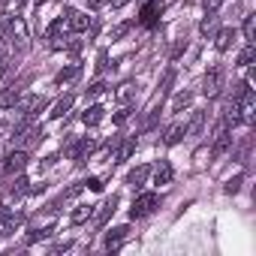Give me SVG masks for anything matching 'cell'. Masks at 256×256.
<instances>
[{
	"label": "cell",
	"instance_id": "20",
	"mask_svg": "<svg viewBox=\"0 0 256 256\" xmlns=\"http://www.w3.org/2000/svg\"><path fill=\"white\" fill-rule=\"evenodd\" d=\"M202 126H205V112H193L190 124L184 126V136H199V133H202Z\"/></svg>",
	"mask_w": 256,
	"mask_h": 256
},
{
	"label": "cell",
	"instance_id": "13",
	"mask_svg": "<svg viewBox=\"0 0 256 256\" xmlns=\"http://www.w3.org/2000/svg\"><path fill=\"white\" fill-rule=\"evenodd\" d=\"M96 208H100V211H96V214H90V217H94V223H96V226H102V223L114 214V208H118V196L106 199V202H102V205H96Z\"/></svg>",
	"mask_w": 256,
	"mask_h": 256
},
{
	"label": "cell",
	"instance_id": "40",
	"mask_svg": "<svg viewBox=\"0 0 256 256\" xmlns=\"http://www.w3.org/2000/svg\"><path fill=\"white\" fill-rule=\"evenodd\" d=\"M64 48H66V52H72V54H78V52H82V40H76V36H72Z\"/></svg>",
	"mask_w": 256,
	"mask_h": 256
},
{
	"label": "cell",
	"instance_id": "45",
	"mask_svg": "<svg viewBox=\"0 0 256 256\" xmlns=\"http://www.w3.org/2000/svg\"><path fill=\"white\" fill-rule=\"evenodd\" d=\"M108 4H112L114 10H120V6H126V4H130V0H108Z\"/></svg>",
	"mask_w": 256,
	"mask_h": 256
},
{
	"label": "cell",
	"instance_id": "31",
	"mask_svg": "<svg viewBox=\"0 0 256 256\" xmlns=\"http://www.w3.org/2000/svg\"><path fill=\"white\" fill-rule=\"evenodd\" d=\"M106 90H108V84H106L102 78H96V82H94V84L88 88V100H94V96H102Z\"/></svg>",
	"mask_w": 256,
	"mask_h": 256
},
{
	"label": "cell",
	"instance_id": "30",
	"mask_svg": "<svg viewBox=\"0 0 256 256\" xmlns=\"http://www.w3.org/2000/svg\"><path fill=\"white\" fill-rule=\"evenodd\" d=\"M52 232H54V226H46V229H30V232H28V244L42 241V238H52Z\"/></svg>",
	"mask_w": 256,
	"mask_h": 256
},
{
	"label": "cell",
	"instance_id": "7",
	"mask_svg": "<svg viewBox=\"0 0 256 256\" xmlns=\"http://www.w3.org/2000/svg\"><path fill=\"white\" fill-rule=\"evenodd\" d=\"M64 30H66V22H64V18H58V22H52V24H48L46 40H48V46H52V48H64V46H66Z\"/></svg>",
	"mask_w": 256,
	"mask_h": 256
},
{
	"label": "cell",
	"instance_id": "41",
	"mask_svg": "<svg viewBox=\"0 0 256 256\" xmlns=\"http://www.w3.org/2000/svg\"><path fill=\"white\" fill-rule=\"evenodd\" d=\"M6 70H10V54H4V52H0V78L6 76Z\"/></svg>",
	"mask_w": 256,
	"mask_h": 256
},
{
	"label": "cell",
	"instance_id": "21",
	"mask_svg": "<svg viewBox=\"0 0 256 256\" xmlns=\"http://www.w3.org/2000/svg\"><path fill=\"white\" fill-rule=\"evenodd\" d=\"M181 139H184V124H169L166 133H163V142L166 145H178Z\"/></svg>",
	"mask_w": 256,
	"mask_h": 256
},
{
	"label": "cell",
	"instance_id": "28",
	"mask_svg": "<svg viewBox=\"0 0 256 256\" xmlns=\"http://www.w3.org/2000/svg\"><path fill=\"white\" fill-rule=\"evenodd\" d=\"M253 58H256V46H253V42H247V46H244V52L238 54V66H250V64H253Z\"/></svg>",
	"mask_w": 256,
	"mask_h": 256
},
{
	"label": "cell",
	"instance_id": "33",
	"mask_svg": "<svg viewBox=\"0 0 256 256\" xmlns=\"http://www.w3.org/2000/svg\"><path fill=\"white\" fill-rule=\"evenodd\" d=\"M247 90H250V84H247V82H235V84H232V96H229V100H235V102H238Z\"/></svg>",
	"mask_w": 256,
	"mask_h": 256
},
{
	"label": "cell",
	"instance_id": "46",
	"mask_svg": "<svg viewBox=\"0 0 256 256\" xmlns=\"http://www.w3.org/2000/svg\"><path fill=\"white\" fill-rule=\"evenodd\" d=\"M6 214H10V208H6V205H0V223L6 220Z\"/></svg>",
	"mask_w": 256,
	"mask_h": 256
},
{
	"label": "cell",
	"instance_id": "29",
	"mask_svg": "<svg viewBox=\"0 0 256 256\" xmlns=\"http://www.w3.org/2000/svg\"><path fill=\"white\" fill-rule=\"evenodd\" d=\"M172 82H175V66H169L166 76H163V84H160V102H163V96L172 90Z\"/></svg>",
	"mask_w": 256,
	"mask_h": 256
},
{
	"label": "cell",
	"instance_id": "19",
	"mask_svg": "<svg viewBox=\"0 0 256 256\" xmlns=\"http://www.w3.org/2000/svg\"><path fill=\"white\" fill-rule=\"evenodd\" d=\"M114 96H118V102H120V106H130V102H133V96H136V84H133V82H124V84L114 90Z\"/></svg>",
	"mask_w": 256,
	"mask_h": 256
},
{
	"label": "cell",
	"instance_id": "8",
	"mask_svg": "<svg viewBox=\"0 0 256 256\" xmlns=\"http://www.w3.org/2000/svg\"><path fill=\"white\" fill-rule=\"evenodd\" d=\"M94 148H96V142L90 139V136H84L82 142H76V145H70V157L76 160V163H84L90 154H94Z\"/></svg>",
	"mask_w": 256,
	"mask_h": 256
},
{
	"label": "cell",
	"instance_id": "11",
	"mask_svg": "<svg viewBox=\"0 0 256 256\" xmlns=\"http://www.w3.org/2000/svg\"><path fill=\"white\" fill-rule=\"evenodd\" d=\"M78 76H82V66H78V64H70V66H64V70L54 76V84H58V88H66V84L78 82Z\"/></svg>",
	"mask_w": 256,
	"mask_h": 256
},
{
	"label": "cell",
	"instance_id": "39",
	"mask_svg": "<svg viewBox=\"0 0 256 256\" xmlns=\"http://www.w3.org/2000/svg\"><path fill=\"white\" fill-rule=\"evenodd\" d=\"M220 4H223V0H202L205 12H217V10H220Z\"/></svg>",
	"mask_w": 256,
	"mask_h": 256
},
{
	"label": "cell",
	"instance_id": "15",
	"mask_svg": "<svg viewBox=\"0 0 256 256\" xmlns=\"http://www.w3.org/2000/svg\"><path fill=\"white\" fill-rule=\"evenodd\" d=\"M66 28H70L72 34L88 30V16H82L78 10H66Z\"/></svg>",
	"mask_w": 256,
	"mask_h": 256
},
{
	"label": "cell",
	"instance_id": "25",
	"mask_svg": "<svg viewBox=\"0 0 256 256\" xmlns=\"http://www.w3.org/2000/svg\"><path fill=\"white\" fill-rule=\"evenodd\" d=\"M72 102H76V96L72 94H66V96H60L58 102H54V108H52V118H64L70 108H72Z\"/></svg>",
	"mask_w": 256,
	"mask_h": 256
},
{
	"label": "cell",
	"instance_id": "5",
	"mask_svg": "<svg viewBox=\"0 0 256 256\" xmlns=\"http://www.w3.org/2000/svg\"><path fill=\"white\" fill-rule=\"evenodd\" d=\"M163 10H166L163 0H148V4L142 6V12H139V24H142V28H157Z\"/></svg>",
	"mask_w": 256,
	"mask_h": 256
},
{
	"label": "cell",
	"instance_id": "47",
	"mask_svg": "<svg viewBox=\"0 0 256 256\" xmlns=\"http://www.w3.org/2000/svg\"><path fill=\"white\" fill-rule=\"evenodd\" d=\"M36 4H46V0H36Z\"/></svg>",
	"mask_w": 256,
	"mask_h": 256
},
{
	"label": "cell",
	"instance_id": "17",
	"mask_svg": "<svg viewBox=\"0 0 256 256\" xmlns=\"http://www.w3.org/2000/svg\"><path fill=\"white\" fill-rule=\"evenodd\" d=\"M232 42H235V30H232V28H220V30L214 34V46H217V52H229Z\"/></svg>",
	"mask_w": 256,
	"mask_h": 256
},
{
	"label": "cell",
	"instance_id": "18",
	"mask_svg": "<svg viewBox=\"0 0 256 256\" xmlns=\"http://www.w3.org/2000/svg\"><path fill=\"white\" fill-rule=\"evenodd\" d=\"M217 30H220V18H217V16H214V12H208V16H205V18H202V24H199V34H202V36H208V40H211V36H214V34H217Z\"/></svg>",
	"mask_w": 256,
	"mask_h": 256
},
{
	"label": "cell",
	"instance_id": "22",
	"mask_svg": "<svg viewBox=\"0 0 256 256\" xmlns=\"http://www.w3.org/2000/svg\"><path fill=\"white\" fill-rule=\"evenodd\" d=\"M223 120H226L229 126L241 124V112H238V102H235V100H226V106H223Z\"/></svg>",
	"mask_w": 256,
	"mask_h": 256
},
{
	"label": "cell",
	"instance_id": "36",
	"mask_svg": "<svg viewBox=\"0 0 256 256\" xmlns=\"http://www.w3.org/2000/svg\"><path fill=\"white\" fill-rule=\"evenodd\" d=\"M184 48H187V40H178V42H175V48H172V54H169V58H172V60H178V58H181V54H184Z\"/></svg>",
	"mask_w": 256,
	"mask_h": 256
},
{
	"label": "cell",
	"instance_id": "12",
	"mask_svg": "<svg viewBox=\"0 0 256 256\" xmlns=\"http://www.w3.org/2000/svg\"><path fill=\"white\" fill-rule=\"evenodd\" d=\"M148 178H151V166H136L130 175H126V184H130L133 190H142Z\"/></svg>",
	"mask_w": 256,
	"mask_h": 256
},
{
	"label": "cell",
	"instance_id": "6",
	"mask_svg": "<svg viewBox=\"0 0 256 256\" xmlns=\"http://www.w3.org/2000/svg\"><path fill=\"white\" fill-rule=\"evenodd\" d=\"M28 151L24 148H16V151H10L6 157H4V172L6 175H16V172H24V166H28Z\"/></svg>",
	"mask_w": 256,
	"mask_h": 256
},
{
	"label": "cell",
	"instance_id": "27",
	"mask_svg": "<svg viewBox=\"0 0 256 256\" xmlns=\"http://www.w3.org/2000/svg\"><path fill=\"white\" fill-rule=\"evenodd\" d=\"M90 214H94V208H90V205H78V208H76V211L70 214V220H72V223L78 226V223H84V220H90Z\"/></svg>",
	"mask_w": 256,
	"mask_h": 256
},
{
	"label": "cell",
	"instance_id": "35",
	"mask_svg": "<svg viewBox=\"0 0 256 256\" xmlns=\"http://www.w3.org/2000/svg\"><path fill=\"white\" fill-rule=\"evenodd\" d=\"M253 28H256V18L247 16V18H244V40H247V42H253Z\"/></svg>",
	"mask_w": 256,
	"mask_h": 256
},
{
	"label": "cell",
	"instance_id": "34",
	"mask_svg": "<svg viewBox=\"0 0 256 256\" xmlns=\"http://www.w3.org/2000/svg\"><path fill=\"white\" fill-rule=\"evenodd\" d=\"M241 184H244V178H241V175H235V178H229V181H226V193H229V196H235V193L241 190Z\"/></svg>",
	"mask_w": 256,
	"mask_h": 256
},
{
	"label": "cell",
	"instance_id": "14",
	"mask_svg": "<svg viewBox=\"0 0 256 256\" xmlns=\"http://www.w3.org/2000/svg\"><path fill=\"white\" fill-rule=\"evenodd\" d=\"M136 151V139H124L118 142V151H112V163H124V160H130V154Z\"/></svg>",
	"mask_w": 256,
	"mask_h": 256
},
{
	"label": "cell",
	"instance_id": "1",
	"mask_svg": "<svg viewBox=\"0 0 256 256\" xmlns=\"http://www.w3.org/2000/svg\"><path fill=\"white\" fill-rule=\"evenodd\" d=\"M160 202H163L160 193H142V196L133 202V208H130V220H142V217L154 214V211L160 208Z\"/></svg>",
	"mask_w": 256,
	"mask_h": 256
},
{
	"label": "cell",
	"instance_id": "3",
	"mask_svg": "<svg viewBox=\"0 0 256 256\" xmlns=\"http://www.w3.org/2000/svg\"><path fill=\"white\" fill-rule=\"evenodd\" d=\"M223 78H226L223 66H211V70L205 72V78H202V94H205L208 100L220 96V94H223Z\"/></svg>",
	"mask_w": 256,
	"mask_h": 256
},
{
	"label": "cell",
	"instance_id": "9",
	"mask_svg": "<svg viewBox=\"0 0 256 256\" xmlns=\"http://www.w3.org/2000/svg\"><path fill=\"white\" fill-rule=\"evenodd\" d=\"M126 238H130V226H118V229L106 232V250H120Z\"/></svg>",
	"mask_w": 256,
	"mask_h": 256
},
{
	"label": "cell",
	"instance_id": "37",
	"mask_svg": "<svg viewBox=\"0 0 256 256\" xmlns=\"http://www.w3.org/2000/svg\"><path fill=\"white\" fill-rule=\"evenodd\" d=\"M96 70H100V72L108 70V52H100V54H96Z\"/></svg>",
	"mask_w": 256,
	"mask_h": 256
},
{
	"label": "cell",
	"instance_id": "16",
	"mask_svg": "<svg viewBox=\"0 0 256 256\" xmlns=\"http://www.w3.org/2000/svg\"><path fill=\"white\" fill-rule=\"evenodd\" d=\"M151 175H154V184H172V178H175V172H172V166H169L166 160H160V163L151 169Z\"/></svg>",
	"mask_w": 256,
	"mask_h": 256
},
{
	"label": "cell",
	"instance_id": "2",
	"mask_svg": "<svg viewBox=\"0 0 256 256\" xmlns=\"http://www.w3.org/2000/svg\"><path fill=\"white\" fill-rule=\"evenodd\" d=\"M6 34V40H10V46L16 48V52H28V24L22 22V18H10V24L4 28Z\"/></svg>",
	"mask_w": 256,
	"mask_h": 256
},
{
	"label": "cell",
	"instance_id": "4",
	"mask_svg": "<svg viewBox=\"0 0 256 256\" xmlns=\"http://www.w3.org/2000/svg\"><path fill=\"white\" fill-rule=\"evenodd\" d=\"M12 108L18 112V118H34L36 112H42V108H46V96H34V94L22 96V94H18V100H16V106H12Z\"/></svg>",
	"mask_w": 256,
	"mask_h": 256
},
{
	"label": "cell",
	"instance_id": "26",
	"mask_svg": "<svg viewBox=\"0 0 256 256\" xmlns=\"http://www.w3.org/2000/svg\"><path fill=\"white\" fill-rule=\"evenodd\" d=\"M190 102H193V94H190V90H181V94H175V100H172V112H184Z\"/></svg>",
	"mask_w": 256,
	"mask_h": 256
},
{
	"label": "cell",
	"instance_id": "23",
	"mask_svg": "<svg viewBox=\"0 0 256 256\" xmlns=\"http://www.w3.org/2000/svg\"><path fill=\"white\" fill-rule=\"evenodd\" d=\"M102 114H106V108H102V106H88V108H84V114H82V120H84L88 126H96V124L102 120Z\"/></svg>",
	"mask_w": 256,
	"mask_h": 256
},
{
	"label": "cell",
	"instance_id": "24",
	"mask_svg": "<svg viewBox=\"0 0 256 256\" xmlns=\"http://www.w3.org/2000/svg\"><path fill=\"white\" fill-rule=\"evenodd\" d=\"M18 94H22V84L6 88L4 94H0V108H12V106H16V100H18Z\"/></svg>",
	"mask_w": 256,
	"mask_h": 256
},
{
	"label": "cell",
	"instance_id": "43",
	"mask_svg": "<svg viewBox=\"0 0 256 256\" xmlns=\"http://www.w3.org/2000/svg\"><path fill=\"white\" fill-rule=\"evenodd\" d=\"M106 4H108V0H88V6H90V10H102Z\"/></svg>",
	"mask_w": 256,
	"mask_h": 256
},
{
	"label": "cell",
	"instance_id": "44",
	"mask_svg": "<svg viewBox=\"0 0 256 256\" xmlns=\"http://www.w3.org/2000/svg\"><path fill=\"white\" fill-rule=\"evenodd\" d=\"M6 133H10V124H6V120H0V139H4Z\"/></svg>",
	"mask_w": 256,
	"mask_h": 256
},
{
	"label": "cell",
	"instance_id": "10",
	"mask_svg": "<svg viewBox=\"0 0 256 256\" xmlns=\"http://www.w3.org/2000/svg\"><path fill=\"white\" fill-rule=\"evenodd\" d=\"M28 190H30V181H28L22 172H18V175H12V178H10V184H6V196H10V199H18V196H24Z\"/></svg>",
	"mask_w": 256,
	"mask_h": 256
},
{
	"label": "cell",
	"instance_id": "32",
	"mask_svg": "<svg viewBox=\"0 0 256 256\" xmlns=\"http://www.w3.org/2000/svg\"><path fill=\"white\" fill-rule=\"evenodd\" d=\"M130 30H133V22H120L118 28H112V40H124Z\"/></svg>",
	"mask_w": 256,
	"mask_h": 256
},
{
	"label": "cell",
	"instance_id": "42",
	"mask_svg": "<svg viewBox=\"0 0 256 256\" xmlns=\"http://www.w3.org/2000/svg\"><path fill=\"white\" fill-rule=\"evenodd\" d=\"M84 187H90L94 193H100V190H102V181H100V178H88V181H84Z\"/></svg>",
	"mask_w": 256,
	"mask_h": 256
},
{
	"label": "cell",
	"instance_id": "38",
	"mask_svg": "<svg viewBox=\"0 0 256 256\" xmlns=\"http://www.w3.org/2000/svg\"><path fill=\"white\" fill-rule=\"evenodd\" d=\"M126 118H130V106H120V108L114 112V124H124Z\"/></svg>",
	"mask_w": 256,
	"mask_h": 256
}]
</instances>
